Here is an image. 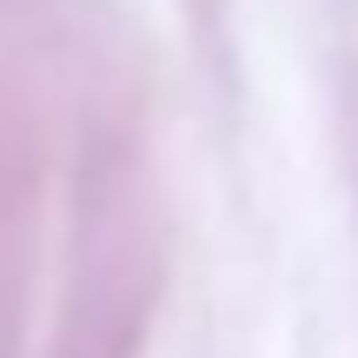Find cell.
I'll use <instances>...</instances> for the list:
<instances>
[]
</instances>
